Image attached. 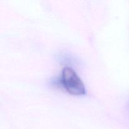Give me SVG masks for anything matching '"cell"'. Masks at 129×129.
<instances>
[{
  "label": "cell",
  "mask_w": 129,
  "mask_h": 129,
  "mask_svg": "<svg viewBox=\"0 0 129 129\" xmlns=\"http://www.w3.org/2000/svg\"><path fill=\"white\" fill-rule=\"evenodd\" d=\"M60 82L63 88L73 95L82 96L86 94V89L82 79L70 67L63 68Z\"/></svg>",
  "instance_id": "1"
}]
</instances>
